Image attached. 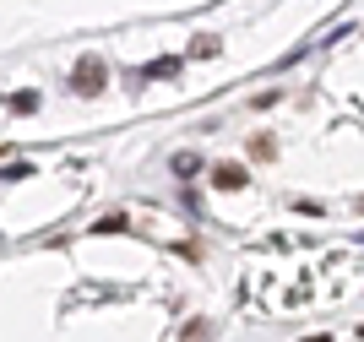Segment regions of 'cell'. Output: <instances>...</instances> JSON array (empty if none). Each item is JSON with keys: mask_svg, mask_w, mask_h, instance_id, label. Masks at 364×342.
I'll return each instance as SVG.
<instances>
[{"mask_svg": "<svg viewBox=\"0 0 364 342\" xmlns=\"http://www.w3.org/2000/svg\"><path fill=\"white\" fill-rule=\"evenodd\" d=\"M213 185H218V191H240V185H245V169L240 164H218L213 169Z\"/></svg>", "mask_w": 364, "mask_h": 342, "instance_id": "7a4b0ae2", "label": "cell"}, {"mask_svg": "<svg viewBox=\"0 0 364 342\" xmlns=\"http://www.w3.org/2000/svg\"><path fill=\"white\" fill-rule=\"evenodd\" d=\"M272 152H277L272 136H256V141H250V158H272Z\"/></svg>", "mask_w": 364, "mask_h": 342, "instance_id": "3957f363", "label": "cell"}, {"mask_svg": "<svg viewBox=\"0 0 364 342\" xmlns=\"http://www.w3.org/2000/svg\"><path fill=\"white\" fill-rule=\"evenodd\" d=\"M304 342H332V337H304Z\"/></svg>", "mask_w": 364, "mask_h": 342, "instance_id": "5b68a950", "label": "cell"}, {"mask_svg": "<svg viewBox=\"0 0 364 342\" xmlns=\"http://www.w3.org/2000/svg\"><path fill=\"white\" fill-rule=\"evenodd\" d=\"M359 337H364V331H359Z\"/></svg>", "mask_w": 364, "mask_h": 342, "instance_id": "8992f818", "label": "cell"}, {"mask_svg": "<svg viewBox=\"0 0 364 342\" xmlns=\"http://www.w3.org/2000/svg\"><path fill=\"white\" fill-rule=\"evenodd\" d=\"M191 49H196L201 60H213V55H218V38H196V44H191Z\"/></svg>", "mask_w": 364, "mask_h": 342, "instance_id": "277c9868", "label": "cell"}, {"mask_svg": "<svg viewBox=\"0 0 364 342\" xmlns=\"http://www.w3.org/2000/svg\"><path fill=\"white\" fill-rule=\"evenodd\" d=\"M104 82H109V65H104L98 55H82V60H76V71H71V87L82 92V98L104 92Z\"/></svg>", "mask_w": 364, "mask_h": 342, "instance_id": "6da1fadb", "label": "cell"}]
</instances>
